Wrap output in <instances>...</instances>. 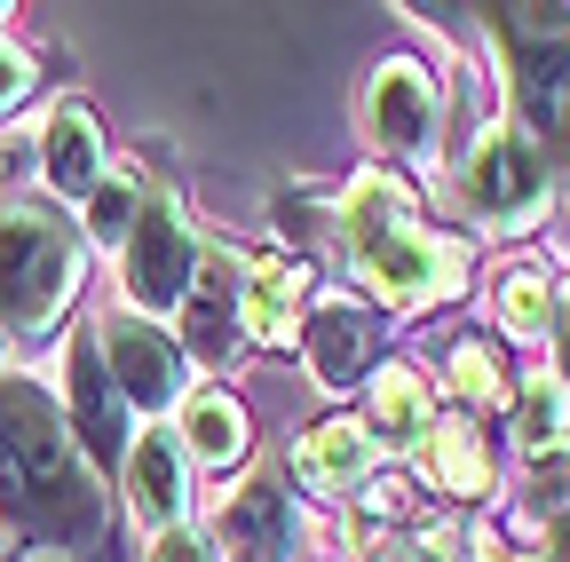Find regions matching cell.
<instances>
[{"label": "cell", "mask_w": 570, "mask_h": 562, "mask_svg": "<svg viewBox=\"0 0 570 562\" xmlns=\"http://www.w3.org/2000/svg\"><path fill=\"white\" fill-rule=\"evenodd\" d=\"M142 198H151V175H142V167H111V175L96 183V198L80 206V238H88V246H127Z\"/></svg>", "instance_id": "cell-23"}, {"label": "cell", "mask_w": 570, "mask_h": 562, "mask_svg": "<svg viewBox=\"0 0 570 562\" xmlns=\"http://www.w3.org/2000/svg\"><path fill=\"white\" fill-rule=\"evenodd\" d=\"M0 381H9V333H0Z\"/></svg>", "instance_id": "cell-27"}, {"label": "cell", "mask_w": 570, "mask_h": 562, "mask_svg": "<svg viewBox=\"0 0 570 562\" xmlns=\"http://www.w3.org/2000/svg\"><path fill=\"white\" fill-rule=\"evenodd\" d=\"M333 246L348 254V269L365 286L404 309V317H428V309H452L468 286H475V246L460 230H436L420 215V190L396 175V167H356L341 190H333Z\"/></svg>", "instance_id": "cell-1"}, {"label": "cell", "mask_w": 570, "mask_h": 562, "mask_svg": "<svg viewBox=\"0 0 570 562\" xmlns=\"http://www.w3.org/2000/svg\"><path fill=\"white\" fill-rule=\"evenodd\" d=\"M151 562H223V554H214V531L206 523H183V531H159L151 539Z\"/></svg>", "instance_id": "cell-24"}, {"label": "cell", "mask_w": 570, "mask_h": 562, "mask_svg": "<svg viewBox=\"0 0 570 562\" xmlns=\"http://www.w3.org/2000/svg\"><path fill=\"white\" fill-rule=\"evenodd\" d=\"M24 88H32V56H24L17 40H0V111H9Z\"/></svg>", "instance_id": "cell-26"}, {"label": "cell", "mask_w": 570, "mask_h": 562, "mask_svg": "<svg viewBox=\"0 0 570 562\" xmlns=\"http://www.w3.org/2000/svg\"><path fill=\"white\" fill-rule=\"evenodd\" d=\"M452 198H460L468 230L531 238L554 206H562V175H554V159L531 144L508 111H491L468 144H460V159H452Z\"/></svg>", "instance_id": "cell-4"}, {"label": "cell", "mask_w": 570, "mask_h": 562, "mask_svg": "<svg viewBox=\"0 0 570 562\" xmlns=\"http://www.w3.org/2000/svg\"><path fill=\"white\" fill-rule=\"evenodd\" d=\"M523 388V373L508 365V341H491V333H460L452 341V357H444V396L452 412L468 420H491V412H508Z\"/></svg>", "instance_id": "cell-21"}, {"label": "cell", "mask_w": 570, "mask_h": 562, "mask_svg": "<svg viewBox=\"0 0 570 562\" xmlns=\"http://www.w3.org/2000/svg\"><path fill=\"white\" fill-rule=\"evenodd\" d=\"M309 286L317 269L302 254H246V294H238V333L246 348H285L309 325Z\"/></svg>", "instance_id": "cell-14"}, {"label": "cell", "mask_w": 570, "mask_h": 562, "mask_svg": "<svg viewBox=\"0 0 570 562\" xmlns=\"http://www.w3.org/2000/svg\"><path fill=\"white\" fill-rule=\"evenodd\" d=\"M175 444L223 475V467H246V452H254V420H246V404H238L223 381H206V388H190V396L175 404Z\"/></svg>", "instance_id": "cell-20"}, {"label": "cell", "mask_w": 570, "mask_h": 562, "mask_svg": "<svg viewBox=\"0 0 570 562\" xmlns=\"http://www.w3.org/2000/svg\"><path fill=\"white\" fill-rule=\"evenodd\" d=\"M508 444H515V460H539V452H562L570 444V388L547 365L523 373V388L508 404Z\"/></svg>", "instance_id": "cell-22"}, {"label": "cell", "mask_w": 570, "mask_h": 562, "mask_svg": "<svg viewBox=\"0 0 570 562\" xmlns=\"http://www.w3.org/2000/svg\"><path fill=\"white\" fill-rule=\"evenodd\" d=\"M96 348H104V365H111V381H119V396H127V412H175L198 381H190V348H183V333H167L159 317H135V309H111L104 325H96Z\"/></svg>", "instance_id": "cell-8"}, {"label": "cell", "mask_w": 570, "mask_h": 562, "mask_svg": "<svg viewBox=\"0 0 570 562\" xmlns=\"http://www.w3.org/2000/svg\"><path fill=\"white\" fill-rule=\"evenodd\" d=\"M547 373L570 388V269H562V286H554V325H547Z\"/></svg>", "instance_id": "cell-25"}, {"label": "cell", "mask_w": 570, "mask_h": 562, "mask_svg": "<svg viewBox=\"0 0 570 562\" xmlns=\"http://www.w3.org/2000/svg\"><path fill=\"white\" fill-rule=\"evenodd\" d=\"M0 523L32 546H80L104 531V483L48 388L0 381Z\"/></svg>", "instance_id": "cell-2"}, {"label": "cell", "mask_w": 570, "mask_h": 562, "mask_svg": "<svg viewBox=\"0 0 570 562\" xmlns=\"http://www.w3.org/2000/svg\"><path fill=\"white\" fill-rule=\"evenodd\" d=\"M302 357H309V381H317V388L348 396L356 381H373V373H381V317H373L365 302H348V294L309 302Z\"/></svg>", "instance_id": "cell-11"}, {"label": "cell", "mask_w": 570, "mask_h": 562, "mask_svg": "<svg viewBox=\"0 0 570 562\" xmlns=\"http://www.w3.org/2000/svg\"><path fill=\"white\" fill-rule=\"evenodd\" d=\"M444 412H452L444 404V381L428 373V365H412V357H396V365H381L365 381V436L381 452H396V460H412Z\"/></svg>", "instance_id": "cell-13"}, {"label": "cell", "mask_w": 570, "mask_h": 562, "mask_svg": "<svg viewBox=\"0 0 570 562\" xmlns=\"http://www.w3.org/2000/svg\"><path fill=\"white\" fill-rule=\"evenodd\" d=\"M119 467H127V507L135 523H151V539L190 523V452L175 444V428H135Z\"/></svg>", "instance_id": "cell-15"}, {"label": "cell", "mask_w": 570, "mask_h": 562, "mask_svg": "<svg viewBox=\"0 0 570 562\" xmlns=\"http://www.w3.org/2000/svg\"><path fill=\"white\" fill-rule=\"evenodd\" d=\"M412 475L452 507H483V500H499V444H491L483 420L444 412L436 428H428V444L412 452Z\"/></svg>", "instance_id": "cell-12"}, {"label": "cell", "mask_w": 570, "mask_h": 562, "mask_svg": "<svg viewBox=\"0 0 570 562\" xmlns=\"http://www.w3.org/2000/svg\"><path fill=\"white\" fill-rule=\"evenodd\" d=\"M214 539H223L238 562H294L302 554V507L285 500V475L277 467H246L238 491L214 507Z\"/></svg>", "instance_id": "cell-9"}, {"label": "cell", "mask_w": 570, "mask_h": 562, "mask_svg": "<svg viewBox=\"0 0 570 562\" xmlns=\"http://www.w3.org/2000/svg\"><path fill=\"white\" fill-rule=\"evenodd\" d=\"M483 40L508 63V119L554 159L562 175V206H570V0H508L483 9Z\"/></svg>", "instance_id": "cell-3"}, {"label": "cell", "mask_w": 570, "mask_h": 562, "mask_svg": "<svg viewBox=\"0 0 570 562\" xmlns=\"http://www.w3.org/2000/svg\"><path fill=\"white\" fill-rule=\"evenodd\" d=\"M554 262L547 254H508L491 269V341L508 348H531V357H547V325H554Z\"/></svg>", "instance_id": "cell-19"}, {"label": "cell", "mask_w": 570, "mask_h": 562, "mask_svg": "<svg viewBox=\"0 0 570 562\" xmlns=\"http://www.w3.org/2000/svg\"><path fill=\"white\" fill-rule=\"evenodd\" d=\"M63 420H71V436H80V452L104 467V460H127L135 428H127V396L104 365V348H96V325L63 348Z\"/></svg>", "instance_id": "cell-10"}, {"label": "cell", "mask_w": 570, "mask_h": 562, "mask_svg": "<svg viewBox=\"0 0 570 562\" xmlns=\"http://www.w3.org/2000/svg\"><path fill=\"white\" fill-rule=\"evenodd\" d=\"M294 475L317 491V500H356V491L381 475V444L365 436V420L333 412V420H317V428L294 436Z\"/></svg>", "instance_id": "cell-17"}, {"label": "cell", "mask_w": 570, "mask_h": 562, "mask_svg": "<svg viewBox=\"0 0 570 562\" xmlns=\"http://www.w3.org/2000/svg\"><path fill=\"white\" fill-rule=\"evenodd\" d=\"M88 269V238L56 198L0 206V333H48Z\"/></svg>", "instance_id": "cell-5"}, {"label": "cell", "mask_w": 570, "mask_h": 562, "mask_svg": "<svg viewBox=\"0 0 570 562\" xmlns=\"http://www.w3.org/2000/svg\"><path fill=\"white\" fill-rule=\"evenodd\" d=\"M238 294H246V254L206 246V254H198V286H190V302L175 309L190 357H214V365H223L230 348L246 341V333H238Z\"/></svg>", "instance_id": "cell-18"}, {"label": "cell", "mask_w": 570, "mask_h": 562, "mask_svg": "<svg viewBox=\"0 0 570 562\" xmlns=\"http://www.w3.org/2000/svg\"><path fill=\"white\" fill-rule=\"evenodd\" d=\"M198 254L206 246H198V230L183 215V198L151 190L135 230H127V246H119V302L135 317H175L190 302V286H198Z\"/></svg>", "instance_id": "cell-6"}, {"label": "cell", "mask_w": 570, "mask_h": 562, "mask_svg": "<svg viewBox=\"0 0 570 562\" xmlns=\"http://www.w3.org/2000/svg\"><path fill=\"white\" fill-rule=\"evenodd\" d=\"M356 119H365V144L381 151V167H396V159L428 167L444 151V80L420 56H389V63H373Z\"/></svg>", "instance_id": "cell-7"}, {"label": "cell", "mask_w": 570, "mask_h": 562, "mask_svg": "<svg viewBox=\"0 0 570 562\" xmlns=\"http://www.w3.org/2000/svg\"><path fill=\"white\" fill-rule=\"evenodd\" d=\"M111 175V151H104V119L88 103H56L48 127H40V183L56 206H88L96 183Z\"/></svg>", "instance_id": "cell-16"}]
</instances>
